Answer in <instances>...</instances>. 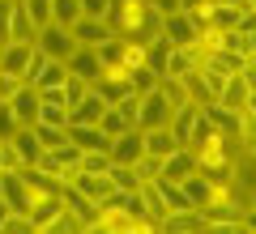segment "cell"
I'll list each match as a JSON object with an SVG mask.
<instances>
[{
	"mask_svg": "<svg viewBox=\"0 0 256 234\" xmlns=\"http://www.w3.org/2000/svg\"><path fill=\"white\" fill-rule=\"evenodd\" d=\"M9 145L18 149L22 166H34V162H38V153H43V145H38V136H34V124H22L18 132L9 136Z\"/></svg>",
	"mask_w": 256,
	"mask_h": 234,
	"instance_id": "cell-19",
	"label": "cell"
},
{
	"mask_svg": "<svg viewBox=\"0 0 256 234\" xmlns=\"http://www.w3.org/2000/svg\"><path fill=\"white\" fill-rule=\"evenodd\" d=\"M64 128H68V141H73L77 149H107L111 145L98 124H64Z\"/></svg>",
	"mask_w": 256,
	"mask_h": 234,
	"instance_id": "cell-20",
	"label": "cell"
},
{
	"mask_svg": "<svg viewBox=\"0 0 256 234\" xmlns=\"http://www.w3.org/2000/svg\"><path fill=\"white\" fill-rule=\"evenodd\" d=\"M158 21H162V13L150 0H111V9H107L111 34L124 38V43H150V38H158Z\"/></svg>",
	"mask_w": 256,
	"mask_h": 234,
	"instance_id": "cell-1",
	"label": "cell"
},
{
	"mask_svg": "<svg viewBox=\"0 0 256 234\" xmlns=\"http://www.w3.org/2000/svg\"><path fill=\"white\" fill-rule=\"evenodd\" d=\"M52 153H56V158H60V162H64V166H77V158H82V149H77V145H73V141H64V145H60V149H52Z\"/></svg>",
	"mask_w": 256,
	"mask_h": 234,
	"instance_id": "cell-47",
	"label": "cell"
},
{
	"mask_svg": "<svg viewBox=\"0 0 256 234\" xmlns=\"http://www.w3.org/2000/svg\"><path fill=\"white\" fill-rule=\"evenodd\" d=\"M205 60H210V64H218L222 72H244L248 55H244V51H226V47H214V51H205Z\"/></svg>",
	"mask_w": 256,
	"mask_h": 234,
	"instance_id": "cell-26",
	"label": "cell"
},
{
	"mask_svg": "<svg viewBox=\"0 0 256 234\" xmlns=\"http://www.w3.org/2000/svg\"><path fill=\"white\" fill-rule=\"evenodd\" d=\"M94 51H98V60H102V68H124V38H102L98 47H94Z\"/></svg>",
	"mask_w": 256,
	"mask_h": 234,
	"instance_id": "cell-27",
	"label": "cell"
},
{
	"mask_svg": "<svg viewBox=\"0 0 256 234\" xmlns=\"http://www.w3.org/2000/svg\"><path fill=\"white\" fill-rule=\"evenodd\" d=\"M86 90H90V85H86V81H82V77H73V72H68V77H64V94H68V107H73V102H77V98H82V94H86Z\"/></svg>",
	"mask_w": 256,
	"mask_h": 234,
	"instance_id": "cell-46",
	"label": "cell"
},
{
	"mask_svg": "<svg viewBox=\"0 0 256 234\" xmlns=\"http://www.w3.org/2000/svg\"><path fill=\"white\" fill-rule=\"evenodd\" d=\"M0 234H38V230H34V222H30V213L9 209V213H4V222H0Z\"/></svg>",
	"mask_w": 256,
	"mask_h": 234,
	"instance_id": "cell-31",
	"label": "cell"
},
{
	"mask_svg": "<svg viewBox=\"0 0 256 234\" xmlns=\"http://www.w3.org/2000/svg\"><path fill=\"white\" fill-rule=\"evenodd\" d=\"M18 119H13V111H9V102H0V141H9L13 132H18Z\"/></svg>",
	"mask_w": 256,
	"mask_h": 234,
	"instance_id": "cell-43",
	"label": "cell"
},
{
	"mask_svg": "<svg viewBox=\"0 0 256 234\" xmlns=\"http://www.w3.org/2000/svg\"><path fill=\"white\" fill-rule=\"evenodd\" d=\"M64 64H68V72H73V77H82L86 85H94V81L102 77V60H98V51H94V47H77Z\"/></svg>",
	"mask_w": 256,
	"mask_h": 234,
	"instance_id": "cell-11",
	"label": "cell"
},
{
	"mask_svg": "<svg viewBox=\"0 0 256 234\" xmlns=\"http://www.w3.org/2000/svg\"><path fill=\"white\" fill-rule=\"evenodd\" d=\"M192 171H196V153H192L188 145H180V149H171V153L162 158V179H175V183H184Z\"/></svg>",
	"mask_w": 256,
	"mask_h": 234,
	"instance_id": "cell-14",
	"label": "cell"
},
{
	"mask_svg": "<svg viewBox=\"0 0 256 234\" xmlns=\"http://www.w3.org/2000/svg\"><path fill=\"white\" fill-rule=\"evenodd\" d=\"M158 90L166 94V102H171V107H184V102H188V90H184L180 77H162V81H158Z\"/></svg>",
	"mask_w": 256,
	"mask_h": 234,
	"instance_id": "cell-37",
	"label": "cell"
},
{
	"mask_svg": "<svg viewBox=\"0 0 256 234\" xmlns=\"http://www.w3.org/2000/svg\"><path fill=\"white\" fill-rule=\"evenodd\" d=\"M158 38H166L171 47H192L196 38H201V26L192 21L188 9H171V13H162V21H158Z\"/></svg>",
	"mask_w": 256,
	"mask_h": 234,
	"instance_id": "cell-2",
	"label": "cell"
},
{
	"mask_svg": "<svg viewBox=\"0 0 256 234\" xmlns=\"http://www.w3.org/2000/svg\"><path fill=\"white\" fill-rule=\"evenodd\" d=\"M38 38V26L30 21L26 4L22 0H13V13H9V43H34Z\"/></svg>",
	"mask_w": 256,
	"mask_h": 234,
	"instance_id": "cell-18",
	"label": "cell"
},
{
	"mask_svg": "<svg viewBox=\"0 0 256 234\" xmlns=\"http://www.w3.org/2000/svg\"><path fill=\"white\" fill-rule=\"evenodd\" d=\"M111 183H116V188L120 192H137L141 188V183H146V179H141V175H137V166H120V162H111Z\"/></svg>",
	"mask_w": 256,
	"mask_h": 234,
	"instance_id": "cell-29",
	"label": "cell"
},
{
	"mask_svg": "<svg viewBox=\"0 0 256 234\" xmlns=\"http://www.w3.org/2000/svg\"><path fill=\"white\" fill-rule=\"evenodd\" d=\"M158 13H171V9H184V0H150Z\"/></svg>",
	"mask_w": 256,
	"mask_h": 234,
	"instance_id": "cell-50",
	"label": "cell"
},
{
	"mask_svg": "<svg viewBox=\"0 0 256 234\" xmlns=\"http://www.w3.org/2000/svg\"><path fill=\"white\" fill-rule=\"evenodd\" d=\"M171 115H175V107L166 102V94L158 90H150V94H141V119H137V128H171Z\"/></svg>",
	"mask_w": 256,
	"mask_h": 234,
	"instance_id": "cell-5",
	"label": "cell"
},
{
	"mask_svg": "<svg viewBox=\"0 0 256 234\" xmlns=\"http://www.w3.org/2000/svg\"><path fill=\"white\" fill-rule=\"evenodd\" d=\"M196 119H201V107H196V102H184V107H175V115H171V132H175V141H180V145H188V136H192V128H196Z\"/></svg>",
	"mask_w": 256,
	"mask_h": 234,
	"instance_id": "cell-22",
	"label": "cell"
},
{
	"mask_svg": "<svg viewBox=\"0 0 256 234\" xmlns=\"http://www.w3.org/2000/svg\"><path fill=\"white\" fill-rule=\"evenodd\" d=\"M132 166H137L141 179H158V175H162V158H158V153H141Z\"/></svg>",
	"mask_w": 256,
	"mask_h": 234,
	"instance_id": "cell-39",
	"label": "cell"
},
{
	"mask_svg": "<svg viewBox=\"0 0 256 234\" xmlns=\"http://www.w3.org/2000/svg\"><path fill=\"white\" fill-rule=\"evenodd\" d=\"M47 234H86V226L77 222V217L68 213V209H64V213H60V217L52 222V230H47Z\"/></svg>",
	"mask_w": 256,
	"mask_h": 234,
	"instance_id": "cell-40",
	"label": "cell"
},
{
	"mask_svg": "<svg viewBox=\"0 0 256 234\" xmlns=\"http://www.w3.org/2000/svg\"><path fill=\"white\" fill-rule=\"evenodd\" d=\"M0 196L9 200V209H18V213H30V183L22 179V171H0Z\"/></svg>",
	"mask_w": 256,
	"mask_h": 234,
	"instance_id": "cell-8",
	"label": "cell"
},
{
	"mask_svg": "<svg viewBox=\"0 0 256 234\" xmlns=\"http://www.w3.org/2000/svg\"><path fill=\"white\" fill-rule=\"evenodd\" d=\"M60 200H64V209H68V213H73L77 222L86 226V234H90V230H94V222H98V205H94L86 192H77L73 183H64V188H60Z\"/></svg>",
	"mask_w": 256,
	"mask_h": 234,
	"instance_id": "cell-7",
	"label": "cell"
},
{
	"mask_svg": "<svg viewBox=\"0 0 256 234\" xmlns=\"http://www.w3.org/2000/svg\"><path fill=\"white\" fill-rule=\"evenodd\" d=\"M77 4H82V17H102V21H107L111 0H77Z\"/></svg>",
	"mask_w": 256,
	"mask_h": 234,
	"instance_id": "cell-45",
	"label": "cell"
},
{
	"mask_svg": "<svg viewBox=\"0 0 256 234\" xmlns=\"http://www.w3.org/2000/svg\"><path fill=\"white\" fill-rule=\"evenodd\" d=\"M34 136H38V145H43V149H60V145L68 141V128H60V124H43V119H38V124H34Z\"/></svg>",
	"mask_w": 256,
	"mask_h": 234,
	"instance_id": "cell-30",
	"label": "cell"
},
{
	"mask_svg": "<svg viewBox=\"0 0 256 234\" xmlns=\"http://www.w3.org/2000/svg\"><path fill=\"white\" fill-rule=\"evenodd\" d=\"M244 55H256V26L244 34Z\"/></svg>",
	"mask_w": 256,
	"mask_h": 234,
	"instance_id": "cell-51",
	"label": "cell"
},
{
	"mask_svg": "<svg viewBox=\"0 0 256 234\" xmlns=\"http://www.w3.org/2000/svg\"><path fill=\"white\" fill-rule=\"evenodd\" d=\"M111 107H116L120 115H124L128 124H132V128H137V119H141V94H137V90H128L124 98H120V102H111Z\"/></svg>",
	"mask_w": 256,
	"mask_h": 234,
	"instance_id": "cell-36",
	"label": "cell"
},
{
	"mask_svg": "<svg viewBox=\"0 0 256 234\" xmlns=\"http://www.w3.org/2000/svg\"><path fill=\"white\" fill-rule=\"evenodd\" d=\"M30 55H34V43H4V47H0V68H4V72H18L22 81H26Z\"/></svg>",
	"mask_w": 256,
	"mask_h": 234,
	"instance_id": "cell-17",
	"label": "cell"
},
{
	"mask_svg": "<svg viewBox=\"0 0 256 234\" xmlns=\"http://www.w3.org/2000/svg\"><path fill=\"white\" fill-rule=\"evenodd\" d=\"M0 171H22V158L9 141H0Z\"/></svg>",
	"mask_w": 256,
	"mask_h": 234,
	"instance_id": "cell-44",
	"label": "cell"
},
{
	"mask_svg": "<svg viewBox=\"0 0 256 234\" xmlns=\"http://www.w3.org/2000/svg\"><path fill=\"white\" fill-rule=\"evenodd\" d=\"M4 102H9V111H13L18 124H34V119H38V107H43L34 85H22V90L13 94V98H4Z\"/></svg>",
	"mask_w": 256,
	"mask_h": 234,
	"instance_id": "cell-15",
	"label": "cell"
},
{
	"mask_svg": "<svg viewBox=\"0 0 256 234\" xmlns=\"http://www.w3.org/2000/svg\"><path fill=\"white\" fill-rule=\"evenodd\" d=\"M77 17H82V4H77V0H52V21H60V26H73Z\"/></svg>",
	"mask_w": 256,
	"mask_h": 234,
	"instance_id": "cell-35",
	"label": "cell"
},
{
	"mask_svg": "<svg viewBox=\"0 0 256 234\" xmlns=\"http://www.w3.org/2000/svg\"><path fill=\"white\" fill-rule=\"evenodd\" d=\"M34 47H38L43 55H52V60H68V55L77 51V38H73V30H68V26H60V21H47V26L38 30Z\"/></svg>",
	"mask_w": 256,
	"mask_h": 234,
	"instance_id": "cell-4",
	"label": "cell"
},
{
	"mask_svg": "<svg viewBox=\"0 0 256 234\" xmlns=\"http://www.w3.org/2000/svg\"><path fill=\"white\" fill-rule=\"evenodd\" d=\"M128 81H132V90H137V94H150L158 81H162V77H158L150 64H141V68H128Z\"/></svg>",
	"mask_w": 256,
	"mask_h": 234,
	"instance_id": "cell-33",
	"label": "cell"
},
{
	"mask_svg": "<svg viewBox=\"0 0 256 234\" xmlns=\"http://www.w3.org/2000/svg\"><path fill=\"white\" fill-rule=\"evenodd\" d=\"M141 205H146V217L154 222V230H158V222L166 217V200H162V192H158V179L141 183Z\"/></svg>",
	"mask_w": 256,
	"mask_h": 234,
	"instance_id": "cell-23",
	"label": "cell"
},
{
	"mask_svg": "<svg viewBox=\"0 0 256 234\" xmlns=\"http://www.w3.org/2000/svg\"><path fill=\"white\" fill-rule=\"evenodd\" d=\"M22 4H26V13H30V21H34L38 30H43L47 21H52V0H22Z\"/></svg>",
	"mask_w": 256,
	"mask_h": 234,
	"instance_id": "cell-38",
	"label": "cell"
},
{
	"mask_svg": "<svg viewBox=\"0 0 256 234\" xmlns=\"http://www.w3.org/2000/svg\"><path fill=\"white\" fill-rule=\"evenodd\" d=\"M218 107L235 111V115L248 107V81L239 77V72H230V77H226V85H222V94H218Z\"/></svg>",
	"mask_w": 256,
	"mask_h": 234,
	"instance_id": "cell-21",
	"label": "cell"
},
{
	"mask_svg": "<svg viewBox=\"0 0 256 234\" xmlns=\"http://www.w3.org/2000/svg\"><path fill=\"white\" fill-rule=\"evenodd\" d=\"M201 55H205L201 38H196L192 47H171V51H166V64H162V77H184V72H192L196 64H201Z\"/></svg>",
	"mask_w": 256,
	"mask_h": 234,
	"instance_id": "cell-9",
	"label": "cell"
},
{
	"mask_svg": "<svg viewBox=\"0 0 256 234\" xmlns=\"http://www.w3.org/2000/svg\"><path fill=\"white\" fill-rule=\"evenodd\" d=\"M38 119H43V124H68V107H56V102H43V107H38ZM34 119V124H38Z\"/></svg>",
	"mask_w": 256,
	"mask_h": 234,
	"instance_id": "cell-41",
	"label": "cell"
},
{
	"mask_svg": "<svg viewBox=\"0 0 256 234\" xmlns=\"http://www.w3.org/2000/svg\"><path fill=\"white\" fill-rule=\"evenodd\" d=\"M9 13H13V0H0V43H9Z\"/></svg>",
	"mask_w": 256,
	"mask_h": 234,
	"instance_id": "cell-48",
	"label": "cell"
},
{
	"mask_svg": "<svg viewBox=\"0 0 256 234\" xmlns=\"http://www.w3.org/2000/svg\"><path fill=\"white\" fill-rule=\"evenodd\" d=\"M77 171L107 175V171H111V153H107V149H82V158H77Z\"/></svg>",
	"mask_w": 256,
	"mask_h": 234,
	"instance_id": "cell-28",
	"label": "cell"
},
{
	"mask_svg": "<svg viewBox=\"0 0 256 234\" xmlns=\"http://www.w3.org/2000/svg\"><path fill=\"white\" fill-rule=\"evenodd\" d=\"M158 230H166V234H205V213L201 209H175V213H166L158 222Z\"/></svg>",
	"mask_w": 256,
	"mask_h": 234,
	"instance_id": "cell-10",
	"label": "cell"
},
{
	"mask_svg": "<svg viewBox=\"0 0 256 234\" xmlns=\"http://www.w3.org/2000/svg\"><path fill=\"white\" fill-rule=\"evenodd\" d=\"M94 230H98V234H146V230H154V226H150L146 217L128 213L124 205H116V209H98Z\"/></svg>",
	"mask_w": 256,
	"mask_h": 234,
	"instance_id": "cell-3",
	"label": "cell"
},
{
	"mask_svg": "<svg viewBox=\"0 0 256 234\" xmlns=\"http://www.w3.org/2000/svg\"><path fill=\"white\" fill-rule=\"evenodd\" d=\"M184 192H188V200L196 209H205L214 200V179H210V175H201V171H192L188 179H184Z\"/></svg>",
	"mask_w": 256,
	"mask_h": 234,
	"instance_id": "cell-24",
	"label": "cell"
},
{
	"mask_svg": "<svg viewBox=\"0 0 256 234\" xmlns=\"http://www.w3.org/2000/svg\"><path fill=\"white\" fill-rule=\"evenodd\" d=\"M239 145H244V149H252L256 153V111L252 107H244V111H239Z\"/></svg>",
	"mask_w": 256,
	"mask_h": 234,
	"instance_id": "cell-32",
	"label": "cell"
},
{
	"mask_svg": "<svg viewBox=\"0 0 256 234\" xmlns=\"http://www.w3.org/2000/svg\"><path fill=\"white\" fill-rule=\"evenodd\" d=\"M244 234H256V200L244 205Z\"/></svg>",
	"mask_w": 256,
	"mask_h": 234,
	"instance_id": "cell-49",
	"label": "cell"
},
{
	"mask_svg": "<svg viewBox=\"0 0 256 234\" xmlns=\"http://www.w3.org/2000/svg\"><path fill=\"white\" fill-rule=\"evenodd\" d=\"M98 128H102V136H107V141H116V136L124 132V128H132V124H128L116 107H107V111H102V119H98Z\"/></svg>",
	"mask_w": 256,
	"mask_h": 234,
	"instance_id": "cell-34",
	"label": "cell"
},
{
	"mask_svg": "<svg viewBox=\"0 0 256 234\" xmlns=\"http://www.w3.org/2000/svg\"><path fill=\"white\" fill-rule=\"evenodd\" d=\"M64 213V200H60V192H47V196H34V205H30V222H34V230L38 234H47L52 230V222Z\"/></svg>",
	"mask_w": 256,
	"mask_h": 234,
	"instance_id": "cell-12",
	"label": "cell"
},
{
	"mask_svg": "<svg viewBox=\"0 0 256 234\" xmlns=\"http://www.w3.org/2000/svg\"><path fill=\"white\" fill-rule=\"evenodd\" d=\"M102 111H107V98H102V94H94V90H86L82 98L68 107V124H98Z\"/></svg>",
	"mask_w": 256,
	"mask_h": 234,
	"instance_id": "cell-13",
	"label": "cell"
},
{
	"mask_svg": "<svg viewBox=\"0 0 256 234\" xmlns=\"http://www.w3.org/2000/svg\"><path fill=\"white\" fill-rule=\"evenodd\" d=\"M141 136H146V153H158V158H166L171 149H180V141H175L171 128H141Z\"/></svg>",
	"mask_w": 256,
	"mask_h": 234,
	"instance_id": "cell-25",
	"label": "cell"
},
{
	"mask_svg": "<svg viewBox=\"0 0 256 234\" xmlns=\"http://www.w3.org/2000/svg\"><path fill=\"white\" fill-rule=\"evenodd\" d=\"M68 30H73L77 47H98L102 38H111V26H107L102 17H77V21H73Z\"/></svg>",
	"mask_w": 256,
	"mask_h": 234,
	"instance_id": "cell-16",
	"label": "cell"
},
{
	"mask_svg": "<svg viewBox=\"0 0 256 234\" xmlns=\"http://www.w3.org/2000/svg\"><path fill=\"white\" fill-rule=\"evenodd\" d=\"M22 85H26V81H22L18 72H4V68H0V102H4V98H13V94H18Z\"/></svg>",
	"mask_w": 256,
	"mask_h": 234,
	"instance_id": "cell-42",
	"label": "cell"
},
{
	"mask_svg": "<svg viewBox=\"0 0 256 234\" xmlns=\"http://www.w3.org/2000/svg\"><path fill=\"white\" fill-rule=\"evenodd\" d=\"M4 213H9V200H4V196H0V222H4Z\"/></svg>",
	"mask_w": 256,
	"mask_h": 234,
	"instance_id": "cell-52",
	"label": "cell"
},
{
	"mask_svg": "<svg viewBox=\"0 0 256 234\" xmlns=\"http://www.w3.org/2000/svg\"><path fill=\"white\" fill-rule=\"evenodd\" d=\"M107 153H111V162H120V166H132L146 153V136H141V128H124V132L116 136V141L107 145Z\"/></svg>",
	"mask_w": 256,
	"mask_h": 234,
	"instance_id": "cell-6",
	"label": "cell"
}]
</instances>
